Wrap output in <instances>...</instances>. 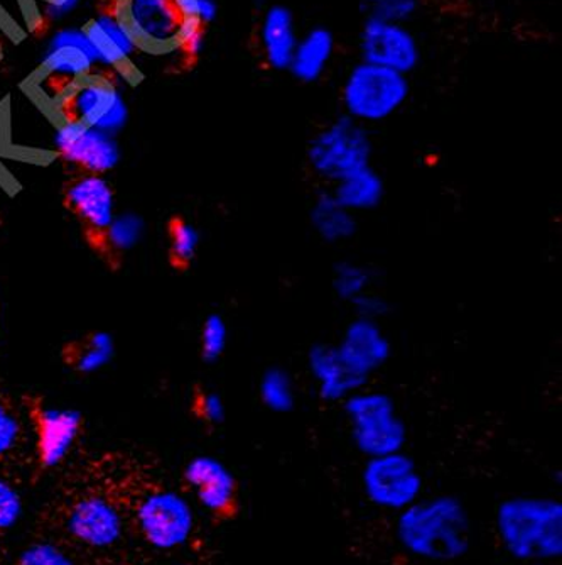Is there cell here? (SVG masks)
Segmentation results:
<instances>
[{
    "label": "cell",
    "instance_id": "cell-11",
    "mask_svg": "<svg viewBox=\"0 0 562 565\" xmlns=\"http://www.w3.org/2000/svg\"><path fill=\"white\" fill-rule=\"evenodd\" d=\"M138 525L148 544L159 551H176L192 541L196 513L186 497L173 490L149 491L138 507Z\"/></svg>",
    "mask_w": 562,
    "mask_h": 565
},
{
    "label": "cell",
    "instance_id": "cell-5",
    "mask_svg": "<svg viewBox=\"0 0 562 565\" xmlns=\"http://www.w3.org/2000/svg\"><path fill=\"white\" fill-rule=\"evenodd\" d=\"M343 412L352 443L361 456L368 459L404 450L408 425L387 393L365 386L343 402Z\"/></svg>",
    "mask_w": 562,
    "mask_h": 565
},
{
    "label": "cell",
    "instance_id": "cell-10",
    "mask_svg": "<svg viewBox=\"0 0 562 565\" xmlns=\"http://www.w3.org/2000/svg\"><path fill=\"white\" fill-rule=\"evenodd\" d=\"M123 107L112 70L91 73L53 104L58 124L94 127L100 131L122 122L126 116Z\"/></svg>",
    "mask_w": 562,
    "mask_h": 565
},
{
    "label": "cell",
    "instance_id": "cell-23",
    "mask_svg": "<svg viewBox=\"0 0 562 565\" xmlns=\"http://www.w3.org/2000/svg\"><path fill=\"white\" fill-rule=\"evenodd\" d=\"M311 227L320 239L328 244L345 243L357 234V214L343 207L332 190L321 192L310 211Z\"/></svg>",
    "mask_w": 562,
    "mask_h": 565
},
{
    "label": "cell",
    "instance_id": "cell-2",
    "mask_svg": "<svg viewBox=\"0 0 562 565\" xmlns=\"http://www.w3.org/2000/svg\"><path fill=\"white\" fill-rule=\"evenodd\" d=\"M62 203L78 222L79 234L88 250L110 273H119L132 243V234L117 218L116 186L109 178L66 177Z\"/></svg>",
    "mask_w": 562,
    "mask_h": 565
},
{
    "label": "cell",
    "instance_id": "cell-18",
    "mask_svg": "<svg viewBox=\"0 0 562 565\" xmlns=\"http://www.w3.org/2000/svg\"><path fill=\"white\" fill-rule=\"evenodd\" d=\"M300 36L296 14L289 6L272 2L262 9L257 28V41L267 68L288 73Z\"/></svg>",
    "mask_w": 562,
    "mask_h": 565
},
{
    "label": "cell",
    "instance_id": "cell-33",
    "mask_svg": "<svg viewBox=\"0 0 562 565\" xmlns=\"http://www.w3.org/2000/svg\"><path fill=\"white\" fill-rule=\"evenodd\" d=\"M18 565H75L68 554L53 544H31L21 552Z\"/></svg>",
    "mask_w": 562,
    "mask_h": 565
},
{
    "label": "cell",
    "instance_id": "cell-19",
    "mask_svg": "<svg viewBox=\"0 0 562 565\" xmlns=\"http://www.w3.org/2000/svg\"><path fill=\"white\" fill-rule=\"evenodd\" d=\"M307 371L323 402L343 403L365 388L368 381L346 366L336 344H316L307 352Z\"/></svg>",
    "mask_w": 562,
    "mask_h": 565
},
{
    "label": "cell",
    "instance_id": "cell-7",
    "mask_svg": "<svg viewBox=\"0 0 562 565\" xmlns=\"http://www.w3.org/2000/svg\"><path fill=\"white\" fill-rule=\"evenodd\" d=\"M371 157L374 141L368 127L346 116L317 129L307 142L306 160L311 171L332 185L346 174L371 164Z\"/></svg>",
    "mask_w": 562,
    "mask_h": 565
},
{
    "label": "cell",
    "instance_id": "cell-25",
    "mask_svg": "<svg viewBox=\"0 0 562 565\" xmlns=\"http://www.w3.org/2000/svg\"><path fill=\"white\" fill-rule=\"evenodd\" d=\"M167 263L176 273L192 268L199 247V234L192 222L181 214L171 215L166 222Z\"/></svg>",
    "mask_w": 562,
    "mask_h": 565
},
{
    "label": "cell",
    "instance_id": "cell-6",
    "mask_svg": "<svg viewBox=\"0 0 562 565\" xmlns=\"http://www.w3.org/2000/svg\"><path fill=\"white\" fill-rule=\"evenodd\" d=\"M203 0H122L119 22L139 51L173 55Z\"/></svg>",
    "mask_w": 562,
    "mask_h": 565
},
{
    "label": "cell",
    "instance_id": "cell-20",
    "mask_svg": "<svg viewBox=\"0 0 562 565\" xmlns=\"http://www.w3.org/2000/svg\"><path fill=\"white\" fill-rule=\"evenodd\" d=\"M338 50V41L328 25L316 24L298 41L288 73L303 85H314L328 73Z\"/></svg>",
    "mask_w": 562,
    "mask_h": 565
},
{
    "label": "cell",
    "instance_id": "cell-31",
    "mask_svg": "<svg viewBox=\"0 0 562 565\" xmlns=\"http://www.w3.org/2000/svg\"><path fill=\"white\" fill-rule=\"evenodd\" d=\"M193 414L205 422L206 425L218 427L227 418V406L218 393L208 392L205 388L195 390L192 399Z\"/></svg>",
    "mask_w": 562,
    "mask_h": 565
},
{
    "label": "cell",
    "instance_id": "cell-3",
    "mask_svg": "<svg viewBox=\"0 0 562 565\" xmlns=\"http://www.w3.org/2000/svg\"><path fill=\"white\" fill-rule=\"evenodd\" d=\"M495 535L508 557L542 564L562 557V503L558 498L516 494L495 508Z\"/></svg>",
    "mask_w": 562,
    "mask_h": 565
},
{
    "label": "cell",
    "instance_id": "cell-17",
    "mask_svg": "<svg viewBox=\"0 0 562 565\" xmlns=\"http://www.w3.org/2000/svg\"><path fill=\"white\" fill-rule=\"evenodd\" d=\"M68 530L88 547L109 548L122 539V515L109 498L87 494L69 510Z\"/></svg>",
    "mask_w": 562,
    "mask_h": 565
},
{
    "label": "cell",
    "instance_id": "cell-26",
    "mask_svg": "<svg viewBox=\"0 0 562 565\" xmlns=\"http://www.w3.org/2000/svg\"><path fill=\"white\" fill-rule=\"evenodd\" d=\"M259 396L267 409L289 414L296 406V386L289 371L269 367L260 377Z\"/></svg>",
    "mask_w": 562,
    "mask_h": 565
},
{
    "label": "cell",
    "instance_id": "cell-32",
    "mask_svg": "<svg viewBox=\"0 0 562 565\" xmlns=\"http://www.w3.org/2000/svg\"><path fill=\"white\" fill-rule=\"evenodd\" d=\"M24 503L21 493L9 479L0 478V533L8 532L21 520Z\"/></svg>",
    "mask_w": 562,
    "mask_h": 565
},
{
    "label": "cell",
    "instance_id": "cell-27",
    "mask_svg": "<svg viewBox=\"0 0 562 565\" xmlns=\"http://www.w3.org/2000/svg\"><path fill=\"white\" fill-rule=\"evenodd\" d=\"M212 22L202 15H193L187 21L186 30L174 50L171 68L174 73L190 72L195 68L196 63L202 58L205 51L206 34H208Z\"/></svg>",
    "mask_w": 562,
    "mask_h": 565
},
{
    "label": "cell",
    "instance_id": "cell-21",
    "mask_svg": "<svg viewBox=\"0 0 562 565\" xmlns=\"http://www.w3.org/2000/svg\"><path fill=\"white\" fill-rule=\"evenodd\" d=\"M116 354L112 335L104 330H90L69 339L60 349V361L75 374H90L107 366Z\"/></svg>",
    "mask_w": 562,
    "mask_h": 565
},
{
    "label": "cell",
    "instance_id": "cell-28",
    "mask_svg": "<svg viewBox=\"0 0 562 565\" xmlns=\"http://www.w3.org/2000/svg\"><path fill=\"white\" fill-rule=\"evenodd\" d=\"M374 275L367 266L355 262H342L333 269V291L339 300L354 303L361 295L371 290Z\"/></svg>",
    "mask_w": 562,
    "mask_h": 565
},
{
    "label": "cell",
    "instance_id": "cell-4",
    "mask_svg": "<svg viewBox=\"0 0 562 565\" xmlns=\"http://www.w3.org/2000/svg\"><path fill=\"white\" fill-rule=\"evenodd\" d=\"M411 92L408 75L358 60L343 78L339 100L346 117L368 127L386 122L404 109Z\"/></svg>",
    "mask_w": 562,
    "mask_h": 565
},
{
    "label": "cell",
    "instance_id": "cell-13",
    "mask_svg": "<svg viewBox=\"0 0 562 565\" xmlns=\"http://www.w3.org/2000/svg\"><path fill=\"white\" fill-rule=\"evenodd\" d=\"M55 152L66 177H107L119 164L114 139L100 129L58 124Z\"/></svg>",
    "mask_w": 562,
    "mask_h": 565
},
{
    "label": "cell",
    "instance_id": "cell-36",
    "mask_svg": "<svg viewBox=\"0 0 562 565\" xmlns=\"http://www.w3.org/2000/svg\"><path fill=\"white\" fill-rule=\"evenodd\" d=\"M177 565H198V564H195V562H181V564H177Z\"/></svg>",
    "mask_w": 562,
    "mask_h": 565
},
{
    "label": "cell",
    "instance_id": "cell-24",
    "mask_svg": "<svg viewBox=\"0 0 562 565\" xmlns=\"http://www.w3.org/2000/svg\"><path fill=\"white\" fill-rule=\"evenodd\" d=\"M21 398L0 381V460L11 459L28 439Z\"/></svg>",
    "mask_w": 562,
    "mask_h": 565
},
{
    "label": "cell",
    "instance_id": "cell-9",
    "mask_svg": "<svg viewBox=\"0 0 562 565\" xmlns=\"http://www.w3.org/2000/svg\"><path fill=\"white\" fill-rule=\"evenodd\" d=\"M360 479L361 491L368 503L396 515L424 494V478L415 460L404 450L368 457Z\"/></svg>",
    "mask_w": 562,
    "mask_h": 565
},
{
    "label": "cell",
    "instance_id": "cell-8",
    "mask_svg": "<svg viewBox=\"0 0 562 565\" xmlns=\"http://www.w3.org/2000/svg\"><path fill=\"white\" fill-rule=\"evenodd\" d=\"M19 398L33 430L37 468L41 471L58 468L84 435V414L73 408H55L36 392H24Z\"/></svg>",
    "mask_w": 562,
    "mask_h": 565
},
{
    "label": "cell",
    "instance_id": "cell-30",
    "mask_svg": "<svg viewBox=\"0 0 562 565\" xmlns=\"http://www.w3.org/2000/svg\"><path fill=\"white\" fill-rule=\"evenodd\" d=\"M228 326L224 317L212 313L203 320L199 332V354L206 363H217L227 351Z\"/></svg>",
    "mask_w": 562,
    "mask_h": 565
},
{
    "label": "cell",
    "instance_id": "cell-34",
    "mask_svg": "<svg viewBox=\"0 0 562 565\" xmlns=\"http://www.w3.org/2000/svg\"><path fill=\"white\" fill-rule=\"evenodd\" d=\"M352 307L355 308V313L360 319L374 320V322H380L383 317L389 316L390 313V305L386 298L380 297V295L374 294V291H367V294L361 295L360 298L352 303Z\"/></svg>",
    "mask_w": 562,
    "mask_h": 565
},
{
    "label": "cell",
    "instance_id": "cell-12",
    "mask_svg": "<svg viewBox=\"0 0 562 565\" xmlns=\"http://www.w3.org/2000/svg\"><path fill=\"white\" fill-rule=\"evenodd\" d=\"M361 62L411 76L422 63V46L409 24L364 19L358 33Z\"/></svg>",
    "mask_w": 562,
    "mask_h": 565
},
{
    "label": "cell",
    "instance_id": "cell-35",
    "mask_svg": "<svg viewBox=\"0 0 562 565\" xmlns=\"http://www.w3.org/2000/svg\"><path fill=\"white\" fill-rule=\"evenodd\" d=\"M120 4L122 0H95V11L98 12V18L119 21Z\"/></svg>",
    "mask_w": 562,
    "mask_h": 565
},
{
    "label": "cell",
    "instance_id": "cell-15",
    "mask_svg": "<svg viewBox=\"0 0 562 565\" xmlns=\"http://www.w3.org/2000/svg\"><path fill=\"white\" fill-rule=\"evenodd\" d=\"M183 479L209 515L230 516L237 508L238 481L224 460L196 456L184 466Z\"/></svg>",
    "mask_w": 562,
    "mask_h": 565
},
{
    "label": "cell",
    "instance_id": "cell-29",
    "mask_svg": "<svg viewBox=\"0 0 562 565\" xmlns=\"http://www.w3.org/2000/svg\"><path fill=\"white\" fill-rule=\"evenodd\" d=\"M422 0H360L364 19L411 24L421 14Z\"/></svg>",
    "mask_w": 562,
    "mask_h": 565
},
{
    "label": "cell",
    "instance_id": "cell-16",
    "mask_svg": "<svg viewBox=\"0 0 562 565\" xmlns=\"http://www.w3.org/2000/svg\"><path fill=\"white\" fill-rule=\"evenodd\" d=\"M336 348L346 366L365 381L386 366L392 354V345L380 322L360 317L345 327Z\"/></svg>",
    "mask_w": 562,
    "mask_h": 565
},
{
    "label": "cell",
    "instance_id": "cell-1",
    "mask_svg": "<svg viewBox=\"0 0 562 565\" xmlns=\"http://www.w3.org/2000/svg\"><path fill=\"white\" fill-rule=\"evenodd\" d=\"M393 532L400 548L419 561L451 564L472 551V515L454 494L422 497L397 513Z\"/></svg>",
    "mask_w": 562,
    "mask_h": 565
},
{
    "label": "cell",
    "instance_id": "cell-22",
    "mask_svg": "<svg viewBox=\"0 0 562 565\" xmlns=\"http://www.w3.org/2000/svg\"><path fill=\"white\" fill-rule=\"evenodd\" d=\"M332 193L343 207L358 214L379 207L386 196V182L379 171L368 164L333 183Z\"/></svg>",
    "mask_w": 562,
    "mask_h": 565
},
{
    "label": "cell",
    "instance_id": "cell-14",
    "mask_svg": "<svg viewBox=\"0 0 562 565\" xmlns=\"http://www.w3.org/2000/svg\"><path fill=\"white\" fill-rule=\"evenodd\" d=\"M69 38L73 41H63L51 51L31 78V87L36 92L37 97L43 98L51 106L56 104L63 95L68 94L78 82L98 72L95 66L97 56L84 33L79 38L78 34L69 33Z\"/></svg>",
    "mask_w": 562,
    "mask_h": 565
}]
</instances>
